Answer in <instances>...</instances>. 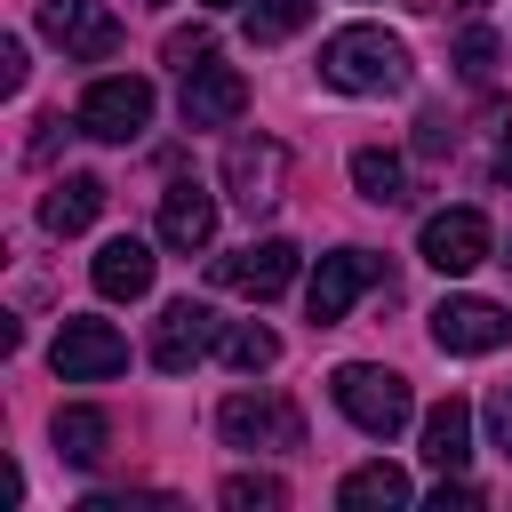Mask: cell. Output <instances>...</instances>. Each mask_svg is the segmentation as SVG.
<instances>
[{
    "label": "cell",
    "instance_id": "6da1fadb",
    "mask_svg": "<svg viewBox=\"0 0 512 512\" xmlns=\"http://www.w3.org/2000/svg\"><path fill=\"white\" fill-rule=\"evenodd\" d=\"M320 80L344 88V96H400L408 88V40L384 32V24H344L320 48Z\"/></svg>",
    "mask_w": 512,
    "mask_h": 512
},
{
    "label": "cell",
    "instance_id": "7a4b0ae2",
    "mask_svg": "<svg viewBox=\"0 0 512 512\" xmlns=\"http://www.w3.org/2000/svg\"><path fill=\"white\" fill-rule=\"evenodd\" d=\"M328 392H336V408H344L368 440H392V432L416 416L408 376H392V368H376V360H344V368L328 376Z\"/></svg>",
    "mask_w": 512,
    "mask_h": 512
},
{
    "label": "cell",
    "instance_id": "3957f363",
    "mask_svg": "<svg viewBox=\"0 0 512 512\" xmlns=\"http://www.w3.org/2000/svg\"><path fill=\"white\" fill-rule=\"evenodd\" d=\"M216 432H224V448L288 456V448H304V408H296L288 392H232V400L216 408Z\"/></svg>",
    "mask_w": 512,
    "mask_h": 512
},
{
    "label": "cell",
    "instance_id": "277c9868",
    "mask_svg": "<svg viewBox=\"0 0 512 512\" xmlns=\"http://www.w3.org/2000/svg\"><path fill=\"white\" fill-rule=\"evenodd\" d=\"M144 120H152V80H136V72H104L72 112V128L96 136V144H136Z\"/></svg>",
    "mask_w": 512,
    "mask_h": 512
},
{
    "label": "cell",
    "instance_id": "5b68a950",
    "mask_svg": "<svg viewBox=\"0 0 512 512\" xmlns=\"http://www.w3.org/2000/svg\"><path fill=\"white\" fill-rule=\"evenodd\" d=\"M376 280H384V256H368V248H336V256H320L312 280H304V312H312V328H336V320L360 304V288H376Z\"/></svg>",
    "mask_w": 512,
    "mask_h": 512
},
{
    "label": "cell",
    "instance_id": "8992f818",
    "mask_svg": "<svg viewBox=\"0 0 512 512\" xmlns=\"http://www.w3.org/2000/svg\"><path fill=\"white\" fill-rule=\"evenodd\" d=\"M280 184H288V152L272 136H232L224 144V192H232V208H248V216L280 208Z\"/></svg>",
    "mask_w": 512,
    "mask_h": 512
},
{
    "label": "cell",
    "instance_id": "52a82bcc",
    "mask_svg": "<svg viewBox=\"0 0 512 512\" xmlns=\"http://www.w3.org/2000/svg\"><path fill=\"white\" fill-rule=\"evenodd\" d=\"M48 368L64 384H96V376H120L128 368V336L112 320H64L56 344H48Z\"/></svg>",
    "mask_w": 512,
    "mask_h": 512
},
{
    "label": "cell",
    "instance_id": "ba28073f",
    "mask_svg": "<svg viewBox=\"0 0 512 512\" xmlns=\"http://www.w3.org/2000/svg\"><path fill=\"white\" fill-rule=\"evenodd\" d=\"M488 256H496V232H488L480 208H432V216H424V264H432V272L464 280V272L488 264Z\"/></svg>",
    "mask_w": 512,
    "mask_h": 512
},
{
    "label": "cell",
    "instance_id": "9c48e42d",
    "mask_svg": "<svg viewBox=\"0 0 512 512\" xmlns=\"http://www.w3.org/2000/svg\"><path fill=\"white\" fill-rule=\"evenodd\" d=\"M40 32L72 56V64H104L120 48V16L104 0H40Z\"/></svg>",
    "mask_w": 512,
    "mask_h": 512
},
{
    "label": "cell",
    "instance_id": "30bf717a",
    "mask_svg": "<svg viewBox=\"0 0 512 512\" xmlns=\"http://www.w3.org/2000/svg\"><path fill=\"white\" fill-rule=\"evenodd\" d=\"M216 344H224L216 312L192 304V296H176V304L160 312V328H152V368H160V376H184V368H200Z\"/></svg>",
    "mask_w": 512,
    "mask_h": 512
},
{
    "label": "cell",
    "instance_id": "8fae6325",
    "mask_svg": "<svg viewBox=\"0 0 512 512\" xmlns=\"http://www.w3.org/2000/svg\"><path fill=\"white\" fill-rule=\"evenodd\" d=\"M504 336H512V320H504V304H488V296H448V304L432 312V344L456 352V360H480V352H496Z\"/></svg>",
    "mask_w": 512,
    "mask_h": 512
},
{
    "label": "cell",
    "instance_id": "7c38bea8",
    "mask_svg": "<svg viewBox=\"0 0 512 512\" xmlns=\"http://www.w3.org/2000/svg\"><path fill=\"white\" fill-rule=\"evenodd\" d=\"M296 280V240H256V248H232V256H216V288H232V296H280Z\"/></svg>",
    "mask_w": 512,
    "mask_h": 512
},
{
    "label": "cell",
    "instance_id": "4fadbf2b",
    "mask_svg": "<svg viewBox=\"0 0 512 512\" xmlns=\"http://www.w3.org/2000/svg\"><path fill=\"white\" fill-rule=\"evenodd\" d=\"M240 104H248V80H240L232 64L208 56L200 72H184V128H232Z\"/></svg>",
    "mask_w": 512,
    "mask_h": 512
},
{
    "label": "cell",
    "instance_id": "5bb4252c",
    "mask_svg": "<svg viewBox=\"0 0 512 512\" xmlns=\"http://www.w3.org/2000/svg\"><path fill=\"white\" fill-rule=\"evenodd\" d=\"M216 240V200L192 184V176H176L168 192H160V248H176V256H200Z\"/></svg>",
    "mask_w": 512,
    "mask_h": 512
},
{
    "label": "cell",
    "instance_id": "9a60e30c",
    "mask_svg": "<svg viewBox=\"0 0 512 512\" xmlns=\"http://www.w3.org/2000/svg\"><path fill=\"white\" fill-rule=\"evenodd\" d=\"M152 248L136 240V232H120V240H104L96 248V264H88V280H96V296H112V304H136L144 288H152Z\"/></svg>",
    "mask_w": 512,
    "mask_h": 512
},
{
    "label": "cell",
    "instance_id": "2e32d148",
    "mask_svg": "<svg viewBox=\"0 0 512 512\" xmlns=\"http://www.w3.org/2000/svg\"><path fill=\"white\" fill-rule=\"evenodd\" d=\"M104 200H112V184H104V176H56V184H48V200H40V224H48L56 240H72V232H88V224L104 216Z\"/></svg>",
    "mask_w": 512,
    "mask_h": 512
},
{
    "label": "cell",
    "instance_id": "e0dca14e",
    "mask_svg": "<svg viewBox=\"0 0 512 512\" xmlns=\"http://www.w3.org/2000/svg\"><path fill=\"white\" fill-rule=\"evenodd\" d=\"M464 456H472V408L448 392V400L424 416V464H432V472H464Z\"/></svg>",
    "mask_w": 512,
    "mask_h": 512
},
{
    "label": "cell",
    "instance_id": "ac0fdd59",
    "mask_svg": "<svg viewBox=\"0 0 512 512\" xmlns=\"http://www.w3.org/2000/svg\"><path fill=\"white\" fill-rule=\"evenodd\" d=\"M48 440H56V456L64 464H104V448H112V424H104V408H56V424H48Z\"/></svg>",
    "mask_w": 512,
    "mask_h": 512
},
{
    "label": "cell",
    "instance_id": "d6986e66",
    "mask_svg": "<svg viewBox=\"0 0 512 512\" xmlns=\"http://www.w3.org/2000/svg\"><path fill=\"white\" fill-rule=\"evenodd\" d=\"M336 504L344 512H392V504H408V472L400 464H360V472L336 480Z\"/></svg>",
    "mask_w": 512,
    "mask_h": 512
},
{
    "label": "cell",
    "instance_id": "ffe728a7",
    "mask_svg": "<svg viewBox=\"0 0 512 512\" xmlns=\"http://www.w3.org/2000/svg\"><path fill=\"white\" fill-rule=\"evenodd\" d=\"M352 184H360V200L400 208V200H408V160L384 152V144H360V152H352Z\"/></svg>",
    "mask_w": 512,
    "mask_h": 512
},
{
    "label": "cell",
    "instance_id": "44dd1931",
    "mask_svg": "<svg viewBox=\"0 0 512 512\" xmlns=\"http://www.w3.org/2000/svg\"><path fill=\"white\" fill-rule=\"evenodd\" d=\"M224 368H240V376H264L272 360H280V336L272 328H256V320H240V328H224Z\"/></svg>",
    "mask_w": 512,
    "mask_h": 512
},
{
    "label": "cell",
    "instance_id": "7402d4cb",
    "mask_svg": "<svg viewBox=\"0 0 512 512\" xmlns=\"http://www.w3.org/2000/svg\"><path fill=\"white\" fill-rule=\"evenodd\" d=\"M312 8H320V0H256V8H248V40H256V48H272V40L304 32V24H312Z\"/></svg>",
    "mask_w": 512,
    "mask_h": 512
},
{
    "label": "cell",
    "instance_id": "603a6c76",
    "mask_svg": "<svg viewBox=\"0 0 512 512\" xmlns=\"http://www.w3.org/2000/svg\"><path fill=\"white\" fill-rule=\"evenodd\" d=\"M496 56H504V40H496L488 24H472V32H456V72H464L472 88H488V72H496Z\"/></svg>",
    "mask_w": 512,
    "mask_h": 512
},
{
    "label": "cell",
    "instance_id": "cb8c5ba5",
    "mask_svg": "<svg viewBox=\"0 0 512 512\" xmlns=\"http://www.w3.org/2000/svg\"><path fill=\"white\" fill-rule=\"evenodd\" d=\"M224 504H232V512H280L288 488H280L272 472H240V480H224Z\"/></svg>",
    "mask_w": 512,
    "mask_h": 512
},
{
    "label": "cell",
    "instance_id": "d4e9b609",
    "mask_svg": "<svg viewBox=\"0 0 512 512\" xmlns=\"http://www.w3.org/2000/svg\"><path fill=\"white\" fill-rule=\"evenodd\" d=\"M160 56H168V64H176V72H200V64H208V56H216V32H208V24H176V32H168V48H160Z\"/></svg>",
    "mask_w": 512,
    "mask_h": 512
},
{
    "label": "cell",
    "instance_id": "484cf974",
    "mask_svg": "<svg viewBox=\"0 0 512 512\" xmlns=\"http://www.w3.org/2000/svg\"><path fill=\"white\" fill-rule=\"evenodd\" d=\"M416 152H424V160H440V152H456V128H448L440 112H424V120H416Z\"/></svg>",
    "mask_w": 512,
    "mask_h": 512
},
{
    "label": "cell",
    "instance_id": "4316f807",
    "mask_svg": "<svg viewBox=\"0 0 512 512\" xmlns=\"http://www.w3.org/2000/svg\"><path fill=\"white\" fill-rule=\"evenodd\" d=\"M488 432H496V448L512 456V384H504V392L488 400Z\"/></svg>",
    "mask_w": 512,
    "mask_h": 512
},
{
    "label": "cell",
    "instance_id": "83f0119b",
    "mask_svg": "<svg viewBox=\"0 0 512 512\" xmlns=\"http://www.w3.org/2000/svg\"><path fill=\"white\" fill-rule=\"evenodd\" d=\"M0 88H8V96L24 88V40H0Z\"/></svg>",
    "mask_w": 512,
    "mask_h": 512
},
{
    "label": "cell",
    "instance_id": "f1b7e54d",
    "mask_svg": "<svg viewBox=\"0 0 512 512\" xmlns=\"http://www.w3.org/2000/svg\"><path fill=\"white\" fill-rule=\"evenodd\" d=\"M496 184H512V128L496 136Z\"/></svg>",
    "mask_w": 512,
    "mask_h": 512
},
{
    "label": "cell",
    "instance_id": "f546056e",
    "mask_svg": "<svg viewBox=\"0 0 512 512\" xmlns=\"http://www.w3.org/2000/svg\"><path fill=\"white\" fill-rule=\"evenodd\" d=\"M456 8H488V0H456Z\"/></svg>",
    "mask_w": 512,
    "mask_h": 512
},
{
    "label": "cell",
    "instance_id": "4dcf8cb0",
    "mask_svg": "<svg viewBox=\"0 0 512 512\" xmlns=\"http://www.w3.org/2000/svg\"><path fill=\"white\" fill-rule=\"evenodd\" d=\"M144 8H168V0H144Z\"/></svg>",
    "mask_w": 512,
    "mask_h": 512
},
{
    "label": "cell",
    "instance_id": "1f68e13d",
    "mask_svg": "<svg viewBox=\"0 0 512 512\" xmlns=\"http://www.w3.org/2000/svg\"><path fill=\"white\" fill-rule=\"evenodd\" d=\"M496 264H512V248H504V256H496Z\"/></svg>",
    "mask_w": 512,
    "mask_h": 512
},
{
    "label": "cell",
    "instance_id": "d6a6232c",
    "mask_svg": "<svg viewBox=\"0 0 512 512\" xmlns=\"http://www.w3.org/2000/svg\"><path fill=\"white\" fill-rule=\"evenodd\" d=\"M208 8H232V0H208Z\"/></svg>",
    "mask_w": 512,
    "mask_h": 512
}]
</instances>
